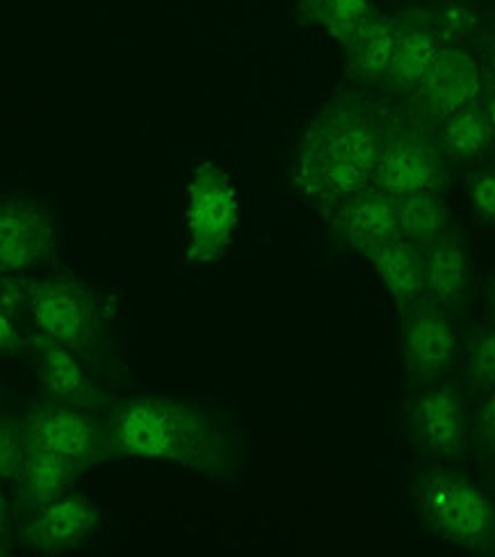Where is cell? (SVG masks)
<instances>
[{"instance_id":"cell-1","label":"cell","mask_w":495,"mask_h":557,"mask_svg":"<svg viewBox=\"0 0 495 557\" xmlns=\"http://www.w3.org/2000/svg\"><path fill=\"white\" fill-rule=\"evenodd\" d=\"M386 126L357 99L329 103L306 133L295 160L299 193L320 206L336 208L372 185Z\"/></svg>"},{"instance_id":"cell-2","label":"cell","mask_w":495,"mask_h":557,"mask_svg":"<svg viewBox=\"0 0 495 557\" xmlns=\"http://www.w3.org/2000/svg\"><path fill=\"white\" fill-rule=\"evenodd\" d=\"M114 438L135 459L220 473L228 461V436L199 405L174 398H139L114 421Z\"/></svg>"},{"instance_id":"cell-3","label":"cell","mask_w":495,"mask_h":557,"mask_svg":"<svg viewBox=\"0 0 495 557\" xmlns=\"http://www.w3.org/2000/svg\"><path fill=\"white\" fill-rule=\"evenodd\" d=\"M240 222L235 181L218 165L201 162L185 190V259L193 265L218 261Z\"/></svg>"},{"instance_id":"cell-4","label":"cell","mask_w":495,"mask_h":557,"mask_svg":"<svg viewBox=\"0 0 495 557\" xmlns=\"http://www.w3.org/2000/svg\"><path fill=\"white\" fill-rule=\"evenodd\" d=\"M420 515L438 537L463 548L495 542V507L475 482L457 473H436L420 490Z\"/></svg>"},{"instance_id":"cell-5","label":"cell","mask_w":495,"mask_h":557,"mask_svg":"<svg viewBox=\"0 0 495 557\" xmlns=\"http://www.w3.org/2000/svg\"><path fill=\"white\" fill-rule=\"evenodd\" d=\"M447 181V158L436 135L420 124L386 126L384 147L372 174L374 188L391 197L441 193Z\"/></svg>"},{"instance_id":"cell-6","label":"cell","mask_w":495,"mask_h":557,"mask_svg":"<svg viewBox=\"0 0 495 557\" xmlns=\"http://www.w3.org/2000/svg\"><path fill=\"white\" fill-rule=\"evenodd\" d=\"M484 72L480 60L463 46L443 44L424 85L416 91L420 112L428 120L441 122L470 103L480 101Z\"/></svg>"},{"instance_id":"cell-7","label":"cell","mask_w":495,"mask_h":557,"mask_svg":"<svg viewBox=\"0 0 495 557\" xmlns=\"http://www.w3.org/2000/svg\"><path fill=\"white\" fill-rule=\"evenodd\" d=\"M55 224L44 208L30 201H5L0 208V268L5 274L33 270L51 259Z\"/></svg>"},{"instance_id":"cell-8","label":"cell","mask_w":495,"mask_h":557,"mask_svg":"<svg viewBox=\"0 0 495 557\" xmlns=\"http://www.w3.org/2000/svg\"><path fill=\"white\" fill-rule=\"evenodd\" d=\"M459 350L457 324L438 305L416 307L403 327V359L411 375L428 380L445 373Z\"/></svg>"},{"instance_id":"cell-9","label":"cell","mask_w":495,"mask_h":557,"mask_svg":"<svg viewBox=\"0 0 495 557\" xmlns=\"http://www.w3.org/2000/svg\"><path fill=\"white\" fill-rule=\"evenodd\" d=\"M409 428L424 450L457 457L468 438V413L461 393L450 386L424 391L411 407Z\"/></svg>"},{"instance_id":"cell-10","label":"cell","mask_w":495,"mask_h":557,"mask_svg":"<svg viewBox=\"0 0 495 557\" xmlns=\"http://www.w3.org/2000/svg\"><path fill=\"white\" fill-rule=\"evenodd\" d=\"M30 315L46 338L69 347L85 343L91 332V311L85 295L64 282L37 286L30 297Z\"/></svg>"},{"instance_id":"cell-11","label":"cell","mask_w":495,"mask_h":557,"mask_svg":"<svg viewBox=\"0 0 495 557\" xmlns=\"http://www.w3.org/2000/svg\"><path fill=\"white\" fill-rule=\"evenodd\" d=\"M334 222L341 240L363 253L399 236L395 199L374 185L341 203Z\"/></svg>"},{"instance_id":"cell-12","label":"cell","mask_w":495,"mask_h":557,"mask_svg":"<svg viewBox=\"0 0 495 557\" xmlns=\"http://www.w3.org/2000/svg\"><path fill=\"white\" fill-rule=\"evenodd\" d=\"M28 441L33 448L83 463L97 455L99 432L74 409H41L28 418Z\"/></svg>"},{"instance_id":"cell-13","label":"cell","mask_w":495,"mask_h":557,"mask_svg":"<svg viewBox=\"0 0 495 557\" xmlns=\"http://www.w3.org/2000/svg\"><path fill=\"white\" fill-rule=\"evenodd\" d=\"M424 288L438 307H455L470 286V257L463 238L447 228L430 245L422 247Z\"/></svg>"},{"instance_id":"cell-14","label":"cell","mask_w":495,"mask_h":557,"mask_svg":"<svg viewBox=\"0 0 495 557\" xmlns=\"http://www.w3.org/2000/svg\"><path fill=\"white\" fill-rule=\"evenodd\" d=\"M366 257L399 307H416L428 293L424 288V257L418 243L397 236L368 249Z\"/></svg>"},{"instance_id":"cell-15","label":"cell","mask_w":495,"mask_h":557,"mask_svg":"<svg viewBox=\"0 0 495 557\" xmlns=\"http://www.w3.org/2000/svg\"><path fill=\"white\" fill-rule=\"evenodd\" d=\"M441 49L443 41L416 16L397 21L395 51L384 83L405 95H416L428 81Z\"/></svg>"},{"instance_id":"cell-16","label":"cell","mask_w":495,"mask_h":557,"mask_svg":"<svg viewBox=\"0 0 495 557\" xmlns=\"http://www.w3.org/2000/svg\"><path fill=\"white\" fill-rule=\"evenodd\" d=\"M97 525V509L74 494H62L41 505L30 525V542L41 550H64L78 546Z\"/></svg>"},{"instance_id":"cell-17","label":"cell","mask_w":495,"mask_h":557,"mask_svg":"<svg viewBox=\"0 0 495 557\" xmlns=\"http://www.w3.org/2000/svg\"><path fill=\"white\" fill-rule=\"evenodd\" d=\"M397 21L386 14H370L359 33L345 44V69L361 85L382 83L395 51Z\"/></svg>"},{"instance_id":"cell-18","label":"cell","mask_w":495,"mask_h":557,"mask_svg":"<svg viewBox=\"0 0 495 557\" xmlns=\"http://www.w3.org/2000/svg\"><path fill=\"white\" fill-rule=\"evenodd\" d=\"M436 139L447 162H468L486 153L495 139V128L482 99L441 120Z\"/></svg>"},{"instance_id":"cell-19","label":"cell","mask_w":495,"mask_h":557,"mask_svg":"<svg viewBox=\"0 0 495 557\" xmlns=\"http://www.w3.org/2000/svg\"><path fill=\"white\" fill-rule=\"evenodd\" d=\"M78 467L81 463L76 461L30 446L28 459L23 463L16 482L21 484V490L28 496V500L46 505L69 490L71 482L76 480Z\"/></svg>"},{"instance_id":"cell-20","label":"cell","mask_w":495,"mask_h":557,"mask_svg":"<svg viewBox=\"0 0 495 557\" xmlns=\"http://www.w3.org/2000/svg\"><path fill=\"white\" fill-rule=\"evenodd\" d=\"M395 206L399 236L418 243L420 247L430 245L434 238L443 234V231L450 228V211H447L441 193H418L409 197H397Z\"/></svg>"},{"instance_id":"cell-21","label":"cell","mask_w":495,"mask_h":557,"mask_svg":"<svg viewBox=\"0 0 495 557\" xmlns=\"http://www.w3.org/2000/svg\"><path fill=\"white\" fill-rule=\"evenodd\" d=\"M299 14L304 23L345 46L372 12L370 0H299Z\"/></svg>"},{"instance_id":"cell-22","label":"cell","mask_w":495,"mask_h":557,"mask_svg":"<svg viewBox=\"0 0 495 557\" xmlns=\"http://www.w3.org/2000/svg\"><path fill=\"white\" fill-rule=\"evenodd\" d=\"M39 375L41 384L58 398L76 400L85 398L89 393L87 370L69 345L55 341L44 345L39 355Z\"/></svg>"},{"instance_id":"cell-23","label":"cell","mask_w":495,"mask_h":557,"mask_svg":"<svg viewBox=\"0 0 495 557\" xmlns=\"http://www.w3.org/2000/svg\"><path fill=\"white\" fill-rule=\"evenodd\" d=\"M424 26H428L443 44L463 46L468 37H473L480 26V14L473 5L461 0H443L436 8L422 12Z\"/></svg>"},{"instance_id":"cell-24","label":"cell","mask_w":495,"mask_h":557,"mask_svg":"<svg viewBox=\"0 0 495 557\" xmlns=\"http://www.w3.org/2000/svg\"><path fill=\"white\" fill-rule=\"evenodd\" d=\"M468 377L480 386H495V327L484 330L468 347Z\"/></svg>"},{"instance_id":"cell-25","label":"cell","mask_w":495,"mask_h":557,"mask_svg":"<svg viewBox=\"0 0 495 557\" xmlns=\"http://www.w3.org/2000/svg\"><path fill=\"white\" fill-rule=\"evenodd\" d=\"M28 453V432H21L16 425L3 423V432H0V471H3L5 480H18Z\"/></svg>"},{"instance_id":"cell-26","label":"cell","mask_w":495,"mask_h":557,"mask_svg":"<svg viewBox=\"0 0 495 557\" xmlns=\"http://www.w3.org/2000/svg\"><path fill=\"white\" fill-rule=\"evenodd\" d=\"M466 195L473 213L482 222L495 224V165L484 168L470 176Z\"/></svg>"},{"instance_id":"cell-27","label":"cell","mask_w":495,"mask_h":557,"mask_svg":"<svg viewBox=\"0 0 495 557\" xmlns=\"http://www.w3.org/2000/svg\"><path fill=\"white\" fill-rule=\"evenodd\" d=\"M21 338H18V330L14 320L10 318L8 311H3V315H0V347H3V352L10 355V352H16Z\"/></svg>"},{"instance_id":"cell-28","label":"cell","mask_w":495,"mask_h":557,"mask_svg":"<svg viewBox=\"0 0 495 557\" xmlns=\"http://www.w3.org/2000/svg\"><path fill=\"white\" fill-rule=\"evenodd\" d=\"M482 438L491 453H495V386L482 413Z\"/></svg>"},{"instance_id":"cell-29","label":"cell","mask_w":495,"mask_h":557,"mask_svg":"<svg viewBox=\"0 0 495 557\" xmlns=\"http://www.w3.org/2000/svg\"><path fill=\"white\" fill-rule=\"evenodd\" d=\"M482 103H484V110H486L488 120H491V124H493V128H495V91H491V95H488L486 99H482Z\"/></svg>"},{"instance_id":"cell-30","label":"cell","mask_w":495,"mask_h":557,"mask_svg":"<svg viewBox=\"0 0 495 557\" xmlns=\"http://www.w3.org/2000/svg\"><path fill=\"white\" fill-rule=\"evenodd\" d=\"M488 66H491V72L495 74V33H493L491 44H488Z\"/></svg>"},{"instance_id":"cell-31","label":"cell","mask_w":495,"mask_h":557,"mask_svg":"<svg viewBox=\"0 0 495 557\" xmlns=\"http://www.w3.org/2000/svg\"><path fill=\"white\" fill-rule=\"evenodd\" d=\"M488 301H491V311L495 315V276H493V284H491V295H488Z\"/></svg>"}]
</instances>
